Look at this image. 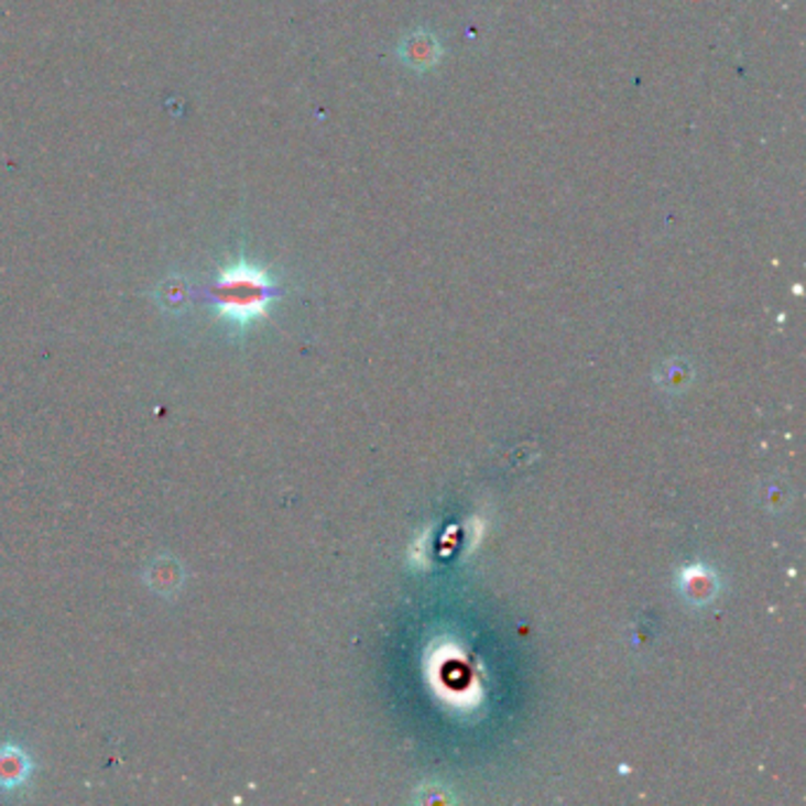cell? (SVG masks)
I'll return each mask as SVG.
<instances>
[{
    "label": "cell",
    "mask_w": 806,
    "mask_h": 806,
    "mask_svg": "<svg viewBox=\"0 0 806 806\" xmlns=\"http://www.w3.org/2000/svg\"><path fill=\"white\" fill-rule=\"evenodd\" d=\"M397 57L414 72H428L443 57V43L428 29H416L397 45Z\"/></svg>",
    "instance_id": "7a4b0ae2"
},
{
    "label": "cell",
    "mask_w": 806,
    "mask_h": 806,
    "mask_svg": "<svg viewBox=\"0 0 806 806\" xmlns=\"http://www.w3.org/2000/svg\"><path fill=\"white\" fill-rule=\"evenodd\" d=\"M31 762L20 748H0V787L14 789L26 783Z\"/></svg>",
    "instance_id": "3957f363"
},
{
    "label": "cell",
    "mask_w": 806,
    "mask_h": 806,
    "mask_svg": "<svg viewBox=\"0 0 806 806\" xmlns=\"http://www.w3.org/2000/svg\"><path fill=\"white\" fill-rule=\"evenodd\" d=\"M208 298L222 322L235 329H247L268 317L270 305L280 298V284L265 268L237 261L218 272Z\"/></svg>",
    "instance_id": "6da1fadb"
},
{
    "label": "cell",
    "mask_w": 806,
    "mask_h": 806,
    "mask_svg": "<svg viewBox=\"0 0 806 806\" xmlns=\"http://www.w3.org/2000/svg\"><path fill=\"white\" fill-rule=\"evenodd\" d=\"M682 589L686 593V599H690L693 603H700V601L705 603L709 599H715V593H717L715 573L705 566L686 568L682 575Z\"/></svg>",
    "instance_id": "277c9868"
}]
</instances>
